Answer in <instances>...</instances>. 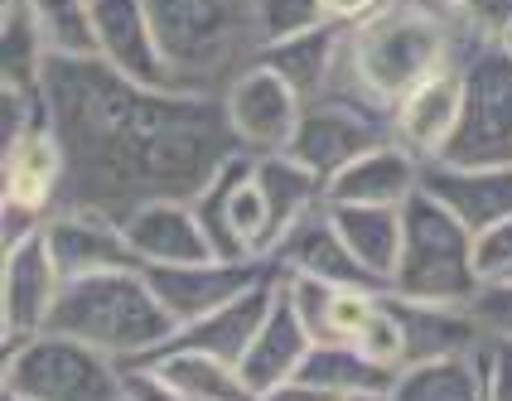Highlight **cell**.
<instances>
[{
    "instance_id": "cell-1",
    "label": "cell",
    "mask_w": 512,
    "mask_h": 401,
    "mask_svg": "<svg viewBox=\"0 0 512 401\" xmlns=\"http://www.w3.org/2000/svg\"><path fill=\"white\" fill-rule=\"evenodd\" d=\"M44 112L63 145V203L126 223L141 203L199 199L247 155L218 97L121 78L102 58H49Z\"/></svg>"
},
{
    "instance_id": "cell-25",
    "label": "cell",
    "mask_w": 512,
    "mask_h": 401,
    "mask_svg": "<svg viewBox=\"0 0 512 401\" xmlns=\"http://www.w3.org/2000/svg\"><path fill=\"white\" fill-rule=\"evenodd\" d=\"M252 174H256V184H261V194H266V203H271L276 242H281V232H290L305 213L329 203V184H324L310 165H300L290 150H281V155H252Z\"/></svg>"
},
{
    "instance_id": "cell-26",
    "label": "cell",
    "mask_w": 512,
    "mask_h": 401,
    "mask_svg": "<svg viewBox=\"0 0 512 401\" xmlns=\"http://www.w3.org/2000/svg\"><path fill=\"white\" fill-rule=\"evenodd\" d=\"M310 387H319V392H329L334 401L343 397H363V392H392V382H397V373L392 368H382L377 358H368L358 344H314L310 358L300 363V373Z\"/></svg>"
},
{
    "instance_id": "cell-32",
    "label": "cell",
    "mask_w": 512,
    "mask_h": 401,
    "mask_svg": "<svg viewBox=\"0 0 512 401\" xmlns=\"http://www.w3.org/2000/svg\"><path fill=\"white\" fill-rule=\"evenodd\" d=\"M455 25L479 44H503L512 34V0H464L455 10Z\"/></svg>"
},
{
    "instance_id": "cell-20",
    "label": "cell",
    "mask_w": 512,
    "mask_h": 401,
    "mask_svg": "<svg viewBox=\"0 0 512 401\" xmlns=\"http://www.w3.org/2000/svg\"><path fill=\"white\" fill-rule=\"evenodd\" d=\"M392 310H397L401 334H406V368L411 363H435V358H464V353L484 348V329H479V319H474L469 305L392 295Z\"/></svg>"
},
{
    "instance_id": "cell-42",
    "label": "cell",
    "mask_w": 512,
    "mask_h": 401,
    "mask_svg": "<svg viewBox=\"0 0 512 401\" xmlns=\"http://www.w3.org/2000/svg\"><path fill=\"white\" fill-rule=\"evenodd\" d=\"M5 401H20V397H5Z\"/></svg>"
},
{
    "instance_id": "cell-37",
    "label": "cell",
    "mask_w": 512,
    "mask_h": 401,
    "mask_svg": "<svg viewBox=\"0 0 512 401\" xmlns=\"http://www.w3.org/2000/svg\"><path fill=\"white\" fill-rule=\"evenodd\" d=\"M314 5H319V20L348 29V25H358V20H368L382 0H314Z\"/></svg>"
},
{
    "instance_id": "cell-30",
    "label": "cell",
    "mask_w": 512,
    "mask_h": 401,
    "mask_svg": "<svg viewBox=\"0 0 512 401\" xmlns=\"http://www.w3.org/2000/svg\"><path fill=\"white\" fill-rule=\"evenodd\" d=\"M44 44L54 58H97V15L92 0H29Z\"/></svg>"
},
{
    "instance_id": "cell-7",
    "label": "cell",
    "mask_w": 512,
    "mask_h": 401,
    "mask_svg": "<svg viewBox=\"0 0 512 401\" xmlns=\"http://www.w3.org/2000/svg\"><path fill=\"white\" fill-rule=\"evenodd\" d=\"M455 165H512V49L484 44L464 63V107L445 155Z\"/></svg>"
},
{
    "instance_id": "cell-35",
    "label": "cell",
    "mask_w": 512,
    "mask_h": 401,
    "mask_svg": "<svg viewBox=\"0 0 512 401\" xmlns=\"http://www.w3.org/2000/svg\"><path fill=\"white\" fill-rule=\"evenodd\" d=\"M256 5H261V25H266L271 39L319 25V5L314 0H256Z\"/></svg>"
},
{
    "instance_id": "cell-40",
    "label": "cell",
    "mask_w": 512,
    "mask_h": 401,
    "mask_svg": "<svg viewBox=\"0 0 512 401\" xmlns=\"http://www.w3.org/2000/svg\"><path fill=\"white\" fill-rule=\"evenodd\" d=\"M343 401H387V392H363V397H343Z\"/></svg>"
},
{
    "instance_id": "cell-14",
    "label": "cell",
    "mask_w": 512,
    "mask_h": 401,
    "mask_svg": "<svg viewBox=\"0 0 512 401\" xmlns=\"http://www.w3.org/2000/svg\"><path fill=\"white\" fill-rule=\"evenodd\" d=\"M464 63H469V58H464ZM464 63L440 68V73L426 78L411 97H401L397 107H392V116H387L392 141H397L401 150H411L421 165H426V160H440L450 136H455L459 107H464Z\"/></svg>"
},
{
    "instance_id": "cell-36",
    "label": "cell",
    "mask_w": 512,
    "mask_h": 401,
    "mask_svg": "<svg viewBox=\"0 0 512 401\" xmlns=\"http://www.w3.org/2000/svg\"><path fill=\"white\" fill-rule=\"evenodd\" d=\"M479 368H484V401H512V344H484Z\"/></svg>"
},
{
    "instance_id": "cell-6",
    "label": "cell",
    "mask_w": 512,
    "mask_h": 401,
    "mask_svg": "<svg viewBox=\"0 0 512 401\" xmlns=\"http://www.w3.org/2000/svg\"><path fill=\"white\" fill-rule=\"evenodd\" d=\"M5 397L20 401H121V363L102 348L44 329L5 348Z\"/></svg>"
},
{
    "instance_id": "cell-24",
    "label": "cell",
    "mask_w": 512,
    "mask_h": 401,
    "mask_svg": "<svg viewBox=\"0 0 512 401\" xmlns=\"http://www.w3.org/2000/svg\"><path fill=\"white\" fill-rule=\"evenodd\" d=\"M334 228L343 232L348 252L368 266L377 286H392V271L401 257V208H382V203H329Z\"/></svg>"
},
{
    "instance_id": "cell-15",
    "label": "cell",
    "mask_w": 512,
    "mask_h": 401,
    "mask_svg": "<svg viewBox=\"0 0 512 401\" xmlns=\"http://www.w3.org/2000/svg\"><path fill=\"white\" fill-rule=\"evenodd\" d=\"M421 189H426L435 203H445L474 237L512 213V165L426 160V165H421Z\"/></svg>"
},
{
    "instance_id": "cell-29",
    "label": "cell",
    "mask_w": 512,
    "mask_h": 401,
    "mask_svg": "<svg viewBox=\"0 0 512 401\" xmlns=\"http://www.w3.org/2000/svg\"><path fill=\"white\" fill-rule=\"evenodd\" d=\"M44 29L34 20L29 0H5L0 10V87H39L49 63Z\"/></svg>"
},
{
    "instance_id": "cell-13",
    "label": "cell",
    "mask_w": 512,
    "mask_h": 401,
    "mask_svg": "<svg viewBox=\"0 0 512 401\" xmlns=\"http://www.w3.org/2000/svg\"><path fill=\"white\" fill-rule=\"evenodd\" d=\"M44 242L54 252V266L63 281L141 266L131 242H126V228L116 218H107V213H87V208H58L54 218L44 223Z\"/></svg>"
},
{
    "instance_id": "cell-33",
    "label": "cell",
    "mask_w": 512,
    "mask_h": 401,
    "mask_svg": "<svg viewBox=\"0 0 512 401\" xmlns=\"http://www.w3.org/2000/svg\"><path fill=\"white\" fill-rule=\"evenodd\" d=\"M121 401H189L155 363H121Z\"/></svg>"
},
{
    "instance_id": "cell-2",
    "label": "cell",
    "mask_w": 512,
    "mask_h": 401,
    "mask_svg": "<svg viewBox=\"0 0 512 401\" xmlns=\"http://www.w3.org/2000/svg\"><path fill=\"white\" fill-rule=\"evenodd\" d=\"M479 49L484 44L469 39L455 15H435L421 0H382L368 20L343 29L339 78L324 97H348L377 116H392L401 97Z\"/></svg>"
},
{
    "instance_id": "cell-39",
    "label": "cell",
    "mask_w": 512,
    "mask_h": 401,
    "mask_svg": "<svg viewBox=\"0 0 512 401\" xmlns=\"http://www.w3.org/2000/svg\"><path fill=\"white\" fill-rule=\"evenodd\" d=\"M421 5H426V10H435V15H455L464 0H421Z\"/></svg>"
},
{
    "instance_id": "cell-17",
    "label": "cell",
    "mask_w": 512,
    "mask_h": 401,
    "mask_svg": "<svg viewBox=\"0 0 512 401\" xmlns=\"http://www.w3.org/2000/svg\"><path fill=\"white\" fill-rule=\"evenodd\" d=\"M92 15H97V58L102 63H112L131 83L170 87L145 0H92Z\"/></svg>"
},
{
    "instance_id": "cell-18",
    "label": "cell",
    "mask_w": 512,
    "mask_h": 401,
    "mask_svg": "<svg viewBox=\"0 0 512 401\" xmlns=\"http://www.w3.org/2000/svg\"><path fill=\"white\" fill-rule=\"evenodd\" d=\"M276 295H281V271H271V276H266V281H256L252 290L232 295L228 305H218L213 315L184 324V329H179L160 353H170V348H194V353H213V358L242 363V353L252 348L256 329L266 324L271 305H276ZM160 353H155V358H160Z\"/></svg>"
},
{
    "instance_id": "cell-22",
    "label": "cell",
    "mask_w": 512,
    "mask_h": 401,
    "mask_svg": "<svg viewBox=\"0 0 512 401\" xmlns=\"http://www.w3.org/2000/svg\"><path fill=\"white\" fill-rule=\"evenodd\" d=\"M421 189V160L397 141L377 145L368 155H358L348 170L329 179V203H382V208H401Z\"/></svg>"
},
{
    "instance_id": "cell-34",
    "label": "cell",
    "mask_w": 512,
    "mask_h": 401,
    "mask_svg": "<svg viewBox=\"0 0 512 401\" xmlns=\"http://www.w3.org/2000/svg\"><path fill=\"white\" fill-rule=\"evenodd\" d=\"M474 261H479V276H484V281L512 276V213L474 237Z\"/></svg>"
},
{
    "instance_id": "cell-10",
    "label": "cell",
    "mask_w": 512,
    "mask_h": 401,
    "mask_svg": "<svg viewBox=\"0 0 512 401\" xmlns=\"http://www.w3.org/2000/svg\"><path fill=\"white\" fill-rule=\"evenodd\" d=\"M223 112H228L232 136L247 155H281L295 141V126L305 116V97L285 83L281 73L256 63L247 78H237L223 92Z\"/></svg>"
},
{
    "instance_id": "cell-11",
    "label": "cell",
    "mask_w": 512,
    "mask_h": 401,
    "mask_svg": "<svg viewBox=\"0 0 512 401\" xmlns=\"http://www.w3.org/2000/svg\"><path fill=\"white\" fill-rule=\"evenodd\" d=\"M63 276L54 266V252L44 242V232H34L29 242L5 252V271H0V324H5V348L25 344L34 334L49 329L58 305Z\"/></svg>"
},
{
    "instance_id": "cell-38",
    "label": "cell",
    "mask_w": 512,
    "mask_h": 401,
    "mask_svg": "<svg viewBox=\"0 0 512 401\" xmlns=\"http://www.w3.org/2000/svg\"><path fill=\"white\" fill-rule=\"evenodd\" d=\"M256 401H334V397H329V392H319V387H310L305 377H290V382H281V387L256 392Z\"/></svg>"
},
{
    "instance_id": "cell-8",
    "label": "cell",
    "mask_w": 512,
    "mask_h": 401,
    "mask_svg": "<svg viewBox=\"0 0 512 401\" xmlns=\"http://www.w3.org/2000/svg\"><path fill=\"white\" fill-rule=\"evenodd\" d=\"M387 141H392L387 116L368 112V107H358L348 97H319V102H305V116L295 126L290 155L300 165H310L329 184L358 155H368V150H377V145H387Z\"/></svg>"
},
{
    "instance_id": "cell-27",
    "label": "cell",
    "mask_w": 512,
    "mask_h": 401,
    "mask_svg": "<svg viewBox=\"0 0 512 401\" xmlns=\"http://www.w3.org/2000/svg\"><path fill=\"white\" fill-rule=\"evenodd\" d=\"M150 363L170 377L189 401H256V392L247 387L242 368L228 363V358L194 353V348H170V353H160V358H150Z\"/></svg>"
},
{
    "instance_id": "cell-31",
    "label": "cell",
    "mask_w": 512,
    "mask_h": 401,
    "mask_svg": "<svg viewBox=\"0 0 512 401\" xmlns=\"http://www.w3.org/2000/svg\"><path fill=\"white\" fill-rule=\"evenodd\" d=\"M469 310L484 329V344H512V276H493L474 290Z\"/></svg>"
},
{
    "instance_id": "cell-28",
    "label": "cell",
    "mask_w": 512,
    "mask_h": 401,
    "mask_svg": "<svg viewBox=\"0 0 512 401\" xmlns=\"http://www.w3.org/2000/svg\"><path fill=\"white\" fill-rule=\"evenodd\" d=\"M387 401H484V368L479 353L464 358H435L401 368Z\"/></svg>"
},
{
    "instance_id": "cell-41",
    "label": "cell",
    "mask_w": 512,
    "mask_h": 401,
    "mask_svg": "<svg viewBox=\"0 0 512 401\" xmlns=\"http://www.w3.org/2000/svg\"><path fill=\"white\" fill-rule=\"evenodd\" d=\"M503 44H508V49H512V34H508V39H503Z\"/></svg>"
},
{
    "instance_id": "cell-23",
    "label": "cell",
    "mask_w": 512,
    "mask_h": 401,
    "mask_svg": "<svg viewBox=\"0 0 512 401\" xmlns=\"http://www.w3.org/2000/svg\"><path fill=\"white\" fill-rule=\"evenodd\" d=\"M310 329L300 324V315H295V305L285 300V290L276 295V305H271V315H266V324L256 329L252 348L242 353V377H247V387L252 392H266V387H281V382H290V377L300 373V363L310 358Z\"/></svg>"
},
{
    "instance_id": "cell-12",
    "label": "cell",
    "mask_w": 512,
    "mask_h": 401,
    "mask_svg": "<svg viewBox=\"0 0 512 401\" xmlns=\"http://www.w3.org/2000/svg\"><path fill=\"white\" fill-rule=\"evenodd\" d=\"M0 203L29 208L39 218H54L63 203V145L44 107L15 141L0 145Z\"/></svg>"
},
{
    "instance_id": "cell-3",
    "label": "cell",
    "mask_w": 512,
    "mask_h": 401,
    "mask_svg": "<svg viewBox=\"0 0 512 401\" xmlns=\"http://www.w3.org/2000/svg\"><path fill=\"white\" fill-rule=\"evenodd\" d=\"M145 5L170 87L194 97L223 102V92L237 78H247L271 44L256 0H145Z\"/></svg>"
},
{
    "instance_id": "cell-5",
    "label": "cell",
    "mask_w": 512,
    "mask_h": 401,
    "mask_svg": "<svg viewBox=\"0 0 512 401\" xmlns=\"http://www.w3.org/2000/svg\"><path fill=\"white\" fill-rule=\"evenodd\" d=\"M484 286L474 261V232L459 223L445 203L416 189L401 203V257L392 271V295L406 300H440V305H469Z\"/></svg>"
},
{
    "instance_id": "cell-19",
    "label": "cell",
    "mask_w": 512,
    "mask_h": 401,
    "mask_svg": "<svg viewBox=\"0 0 512 401\" xmlns=\"http://www.w3.org/2000/svg\"><path fill=\"white\" fill-rule=\"evenodd\" d=\"M126 242L141 266H189V261H208V232H203L199 213L189 199H155L141 203L126 223Z\"/></svg>"
},
{
    "instance_id": "cell-9",
    "label": "cell",
    "mask_w": 512,
    "mask_h": 401,
    "mask_svg": "<svg viewBox=\"0 0 512 401\" xmlns=\"http://www.w3.org/2000/svg\"><path fill=\"white\" fill-rule=\"evenodd\" d=\"M141 271L150 276L155 295L165 300L174 324L184 329L194 319L213 315L218 305H228L232 295L266 281L281 266L271 257H208V261H189V266H141Z\"/></svg>"
},
{
    "instance_id": "cell-4",
    "label": "cell",
    "mask_w": 512,
    "mask_h": 401,
    "mask_svg": "<svg viewBox=\"0 0 512 401\" xmlns=\"http://www.w3.org/2000/svg\"><path fill=\"white\" fill-rule=\"evenodd\" d=\"M49 329L112 353L116 363H150L179 334L174 315L141 266L63 281Z\"/></svg>"
},
{
    "instance_id": "cell-16",
    "label": "cell",
    "mask_w": 512,
    "mask_h": 401,
    "mask_svg": "<svg viewBox=\"0 0 512 401\" xmlns=\"http://www.w3.org/2000/svg\"><path fill=\"white\" fill-rule=\"evenodd\" d=\"M271 261L281 266V276H319L329 286H372L382 290L368 276V266L348 252L343 232L334 228V213L329 203L305 213L290 232H281V242L271 247Z\"/></svg>"
},
{
    "instance_id": "cell-21",
    "label": "cell",
    "mask_w": 512,
    "mask_h": 401,
    "mask_svg": "<svg viewBox=\"0 0 512 401\" xmlns=\"http://www.w3.org/2000/svg\"><path fill=\"white\" fill-rule=\"evenodd\" d=\"M339 58H343V25L319 20L310 29H295V34L271 39L261 63L271 73H281L305 102H319L334 87V78H339Z\"/></svg>"
}]
</instances>
